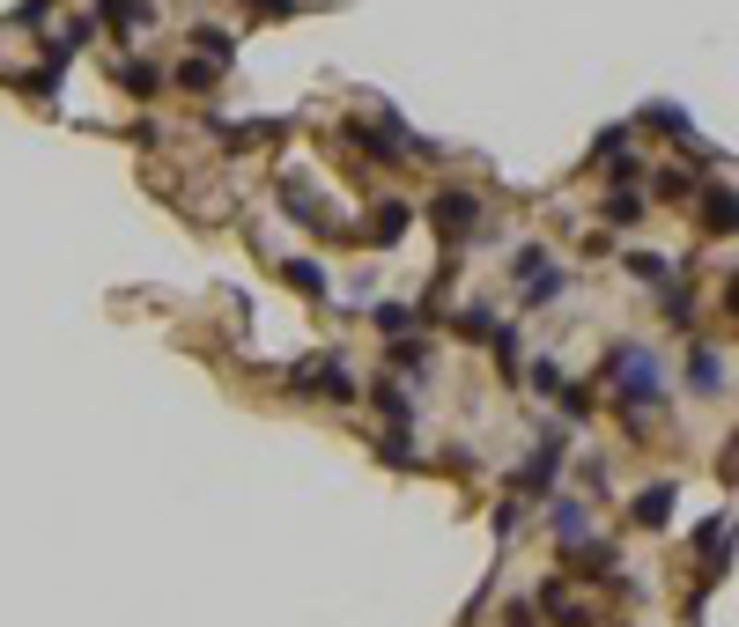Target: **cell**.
<instances>
[{"label":"cell","mask_w":739,"mask_h":627,"mask_svg":"<svg viewBox=\"0 0 739 627\" xmlns=\"http://www.w3.org/2000/svg\"><path fill=\"white\" fill-rule=\"evenodd\" d=\"M296 391H311L325 407H347V399H355V377H347L333 355H319V363H296Z\"/></svg>","instance_id":"3957f363"},{"label":"cell","mask_w":739,"mask_h":627,"mask_svg":"<svg viewBox=\"0 0 739 627\" xmlns=\"http://www.w3.org/2000/svg\"><path fill=\"white\" fill-rule=\"evenodd\" d=\"M555 539H563V547H585V509L577 502H555Z\"/></svg>","instance_id":"8fae6325"},{"label":"cell","mask_w":739,"mask_h":627,"mask_svg":"<svg viewBox=\"0 0 739 627\" xmlns=\"http://www.w3.org/2000/svg\"><path fill=\"white\" fill-rule=\"evenodd\" d=\"M119 82L133 89V97H156V67H141V60H126V67H119Z\"/></svg>","instance_id":"d6986e66"},{"label":"cell","mask_w":739,"mask_h":627,"mask_svg":"<svg viewBox=\"0 0 739 627\" xmlns=\"http://www.w3.org/2000/svg\"><path fill=\"white\" fill-rule=\"evenodd\" d=\"M703 221H710L717 237H725V229H732V193H725V185H717V193L703 199Z\"/></svg>","instance_id":"2e32d148"},{"label":"cell","mask_w":739,"mask_h":627,"mask_svg":"<svg viewBox=\"0 0 739 627\" xmlns=\"http://www.w3.org/2000/svg\"><path fill=\"white\" fill-rule=\"evenodd\" d=\"M629 273H636V281H651V289H665V281H673V266H665L658 251H636V259H629Z\"/></svg>","instance_id":"4fadbf2b"},{"label":"cell","mask_w":739,"mask_h":627,"mask_svg":"<svg viewBox=\"0 0 739 627\" xmlns=\"http://www.w3.org/2000/svg\"><path fill=\"white\" fill-rule=\"evenodd\" d=\"M281 273H289V289H303V295H325V273H319V259H289Z\"/></svg>","instance_id":"7c38bea8"},{"label":"cell","mask_w":739,"mask_h":627,"mask_svg":"<svg viewBox=\"0 0 739 627\" xmlns=\"http://www.w3.org/2000/svg\"><path fill=\"white\" fill-rule=\"evenodd\" d=\"M533 391H540V399H555V391H563V369H555V363H533Z\"/></svg>","instance_id":"44dd1931"},{"label":"cell","mask_w":739,"mask_h":627,"mask_svg":"<svg viewBox=\"0 0 739 627\" xmlns=\"http://www.w3.org/2000/svg\"><path fill=\"white\" fill-rule=\"evenodd\" d=\"M643 126H658V133H688V111H673V104H651Z\"/></svg>","instance_id":"ac0fdd59"},{"label":"cell","mask_w":739,"mask_h":627,"mask_svg":"<svg viewBox=\"0 0 739 627\" xmlns=\"http://www.w3.org/2000/svg\"><path fill=\"white\" fill-rule=\"evenodd\" d=\"M407 237V207H399V199H385V207H377V221H370V244H399Z\"/></svg>","instance_id":"ba28073f"},{"label":"cell","mask_w":739,"mask_h":627,"mask_svg":"<svg viewBox=\"0 0 739 627\" xmlns=\"http://www.w3.org/2000/svg\"><path fill=\"white\" fill-rule=\"evenodd\" d=\"M725 539H732V517H725V509H717L710 525L695 531V547H703V561H710V576H725Z\"/></svg>","instance_id":"5b68a950"},{"label":"cell","mask_w":739,"mask_h":627,"mask_svg":"<svg viewBox=\"0 0 739 627\" xmlns=\"http://www.w3.org/2000/svg\"><path fill=\"white\" fill-rule=\"evenodd\" d=\"M688 377H695V391H725V363H717L710 347H695L688 355Z\"/></svg>","instance_id":"9c48e42d"},{"label":"cell","mask_w":739,"mask_h":627,"mask_svg":"<svg viewBox=\"0 0 739 627\" xmlns=\"http://www.w3.org/2000/svg\"><path fill=\"white\" fill-rule=\"evenodd\" d=\"M614 385H621V399H629V407H658L665 399V385H658V363H651V355H643V347H614Z\"/></svg>","instance_id":"6da1fadb"},{"label":"cell","mask_w":739,"mask_h":627,"mask_svg":"<svg viewBox=\"0 0 739 627\" xmlns=\"http://www.w3.org/2000/svg\"><path fill=\"white\" fill-rule=\"evenodd\" d=\"M141 15H148L141 0H104V23H111V30H133Z\"/></svg>","instance_id":"e0dca14e"},{"label":"cell","mask_w":739,"mask_h":627,"mask_svg":"<svg viewBox=\"0 0 739 627\" xmlns=\"http://www.w3.org/2000/svg\"><path fill=\"white\" fill-rule=\"evenodd\" d=\"M563 289H569V281H563V266L547 259L540 244H525V251H517V295H525V303H555Z\"/></svg>","instance_id":"7a4b0ae2"},{"label":"cell","mask_w":739,"mask_h":627,"mask_svg":"<svg viewBox=\"0 0 739 627\" xmlns=\"http://www.w3.org/2000/svg\"><path fill=\"white\" fill-rule=\"evenodd\" d=\"M259 15H289V8H311V0H251Z\"/></svg>","instance_id":"7402d4cb"},{"label":"cell","mask_w":739,"mask_h":627,"mask_svg":"<svg viewBox=\"0 0 739 627\" xmlns=\"http://www.w3.org/2000/svg\"><path fill=\"white\" fill-rule=\"evenodd\" d=\"M377 407L393 413V421H407V413H415V399H407V385H399V377H385V385H377Z\"/></svg>","instance_id":"5bb4252c"},{"label":"cell","mask_w":739,"mask_h":627,"mask_svg":"<svg viewBox=\"0 0 739 627\" xmlns=\"http://www.w3.org/2000/svg\"><path fill=\"white\" fill-rule=\"evenodd\" d=\"M629 517H636V525H651V531H658L665 525V517H673V487H643V495H636V509H629Z\"/></svg>","instance_id":"8992f818"},{"label":"cell","mask_w":739,"mask_h":627,"mask_svg":"<svg viewBox=\"0 0 739 627\" xmlns=\"http://www.w3.org/2000/svg\"><path fill=\"white\" fill-rule=\"evenodd\" d=\"M473 229H481V199H473V193H443L437 199V237L443 244H467Z\"/></svg>","instance_id":"277c9868"},{"label":"cell","mask_w":739,"mask_h":627,"mask_svg":"<svg viewBox=\"0 0 739 627\" xmlns=\"http://www.w3.org/2000/svg\"><path fill=\"white\" fill-rule=\"evenodd\" d=\"M599 215L614 221V229H636V221H643V199H636V193H629V185H621V193H614V199H607V207H599Z\"/></svg>","instance_id":"30bf717a"},{"label":"cell","mask_w":739,"mask_h":627,"mask_svg":"<svg viewBox=\"0 0 739 627\" xmlns=\"http://www.w3.org/2000/svg\"><path fill=\"white\" fill-rule=\"evenodd\" d=\"M193 45L207 52V60H237V37H229V30H193Z\"/></svg>","instance_id":"9a60e30c"},{"label":"cell","mask_w":739,"mask_h":627,"mask_svg":"<svg viewBox=\"0 0 739 627\" xmlns=\"http://www.w3.org/2000/svg\"><path fill=\"white\" fill-rule=\"evenodd\" d=\"M555 473H563V443H555V435H547L540 451H533V458H525V487H547V480H555Z\"/></svg>","instance_id":"52a82bcc"},{"label":"cell","mask_w":739,"mask_h":627,"mask_svg":"<svg viewBox=\"0 0 739 627\" xmlns=\"http://www.w3.org/2000/svg\"><path fill=\"white\" fill-rule=\"evenodd\" d=\"M377 325H385V333H407V325H415V311H407V303H385V311H377Z\"/></svg>","instance_id":"ffe728a7"}]
</instances>
